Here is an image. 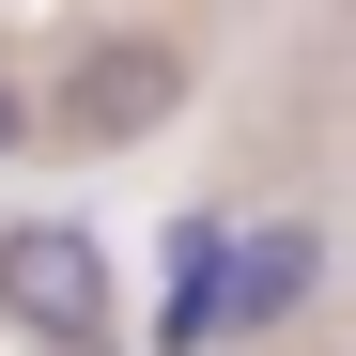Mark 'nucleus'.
Segmentation results:
<instances>
[{
	"mask_svg": "<svg viewBox=\"0 0 356 356\" xmlns=\"http://www.w3.org/2000/svg\"><path fill=\"white\" fill-rule=\"evenodd\" d=\"M170 108H186V47L170 31H93V47H63V78H47V140L63 155H124Z\"/></svg>",
	"mask_w": 356,
	"mask_h": 356,
	"instance_id": "obj_1",
	"label": "nucleus"
},
{
	"mask_svg": "<svg viewBox=\"0 0 356 356\" xmlns=\"http://www.w3.org/2000/svg\"><path fill=\"white\" fill-rule=\"evenodd\" d=\"M0 325L47 341V356H93L108 341V248L78 217H0Z\"/></svg>",
	"mask_w": 356,
	"mask_h": 356,
	"instance_id": "obj_2",
	"label": "nucleus"
},
{
	"mask_svg": "<svg viewBox=\"0 0 356 356\" xmlns=\"http://www.w3.org/2000/svg\"><path fill=\"white\" fill-rule=\"evenodd\" d=\"M232 248H248V217H170V279H155V356H217V341H232Z\"/></svg>",
	"mask_w": 356,
	"mask_h": 356,
	"instance_id": "obj_3",
	"label": "nucleus"
},
{
	"mask_svg": "<svg viewBox=\"0 0 356 356\" xmlns=\"http://www.w3.org/2000/svg\"><path fill=\"white\" fill-rule=\"evenodd\" d=\"M31 140H47V93H31V78H0V155H31Z\"/></svg>",
	"mask_w": 356,
	"mask_h": 356,
	"instance_id": "obj_5",
	"label": "nucleus"
},
{
	"mask_svg": "<svg viewBox=\"0 0 356 356\" xmlns=\"http://www.w3.org/2000/svg\"><path fill=\"white\" fill-rule=\"evenodd\" d=\"M325 294V217H248V248H232V341L294 325Z\"/></svg>",
	"mask_w": 356,
	"mask_h": 356,
	"instance_id": "obj_4",
	"label": "nucleus"
}]
</instances>
